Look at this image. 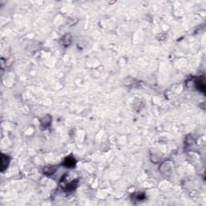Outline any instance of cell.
Wrapping results in <instances>:
<instances>
[{"label":"cell","mask_w":206,"mask_h":206,"mask_svg":"<svg viewBox=\"0 0 206 206\" xmlns=\"http://www.w3.org/2000/svg\"><path fill=\"white\" fill-rule=\"evenodd\" d=\"M64 164H65L67 167H72L75 164V160L71 157H68L65 159V161L64 162Z\"/></svg>","instance_id":"cell-1"}]
</instances>
